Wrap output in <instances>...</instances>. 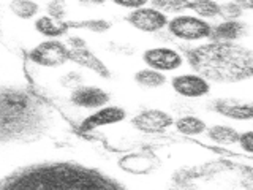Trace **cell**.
Segmentation results:
<instances>
[{
	"instance_id": "6da1fadb",
	"label": "cell",
	"mask_w": 253,
	"mask_h": 190,
	"mask_svg": "<svg viewBox=\"0 0 253 190\" xmlns=\"http://www.w3.org/2000/svg\"><path fill=\"white\" fill-rule=\"evenodd\" d=\"M0 98L2 146H32L71 129L65 114L42 97L34 84L2 86Z\"/></svg>"
},
{
	"instance_id": "7a4b0ae2",
	"label": "cell",
	"mask_w": 253,
	"mask_h": 190,
	"mask_svg": "<svg viewBox=\"0 0 253 190\" xmlns=\"http://www.w3.org/2000/svg\"><path fill=\"white\" fill-rule=\"evenodd\" d=\"M121 182L73 162H38L2 176L0 190H89L117 189Z\"/></svg>"
},
{
	"instance_id": "3957f363",
	"label": "cell",
	"mask_w": 253,
	"mask_h": 190,
	"mask_svg": "<svg viewBox=\"0 0 253 190\" xmlns=\"http://www.w3.org/2000/svg\"><path fill=\"white\" fill-rule=\"evenodd\" d=\"M185 54L188 65L213 83H242L253 78V49L239 43L206 42Z\"/></svg>"
},
{
	"instance_id": "277c9868",
	"label": "cell",
	"mask_w": 253,
	"mask_h": 190,
	"mask_svg": "<svg viewBox=\"0 0 253 190\" xmlns=\"http://www.w3.org/2000/svg\"><path fill=\"white\" fill-rule=\"evenodd\" d=\"M44 98L54 103L65 114L68 121L78 125L81 119L90 114L92 111L111 103V94L103 86L95 83H84L70 91L49 94Z\"/></svg>"
},
{
	"instance_id": "5b68a950",
	"label": "cell",
	"mask_w": 253,
	"mask_h": 190,
	"mask_svg": "<svg viewBox=\"0 0 253 190\" xmlns=\"http://www.w3.org/2000/svg\"><path fill=\"white\" fill-rule=\"evenodd\" d=\"M166 34L176 43H184L190 46L201 45L211 40L212 22L198 18L193 13H179L169 18Z\"/></svg>"
},
{
	"instance_id": "8992f818",
	"label": "cell",
	"mask_w": 253,
	"mask_h": 190,
	"mask_svg": "<svg viewBox=\"0 0 253 190\" xmlns=\"http://www.w3.org/2000/svg\"><path fill=\"white\" fill-rule=\"evenodd\" d=\"M70 62V48L63 40H42L26 54V63L37 68L52 70Z\"/></svg>"
},
{
	"instance_id": "52a82bcc",
	"label": "cell",
	"mask_w": 253,
	"mask_h": 190,
	"mask_svg": "<svg viewBox=\"0 0 253 190\" xmlns=\"http://www.w3.org/2000/svg\"><path fill=\"white\" fill-rule=\"evenodd\" d=\"M128 129L141 137H157L168 132L174 125L171 113L160 108H144L126 119Z\"/></svg>"
},
{
	"instance_id": "ba28073f",
	"label": "cell",
	"mask_w": 253,
	"mask_h": 190,
	"mask_svg": "<svg viewBox=\"0 0 253 190\" xmlns=\"http://www.w3.org/2000/svg\"><path fill=\"white\" fill-rule=\"evenodd\" d=\"M141 62L144 63V67H150L154 70L162 71V73H177L187 65V57L177 48L172 46H152L142 51Z\"/></svg>"
},
{
	"instance_id": "9c48e42d",
	"label": "cell",
	"mask_w": 253,
	"mask_h": 190,
	"mask_svg": "<svg viewBox=\"0 0 253 190\" xmlns=\"http://www.w3.org/2000/svg\"><path fill=\"white\" fill-rule=\"evenodd\" d=\"M172 92L185 100H201L206 98L212 91V84L198 71H177L169 79Z\"/></svg>"
},
{
	"instance_id": "30bf717a",
	"label": "cell",
	"mask_w": 253,
	"mask_h": 190,
	"mask_svg": "<svg viewBox=\"0 0 253 190\" xmlns=\"http://www.w3.org/2000/svg\"><path fill=\"white\" fill-rule=\"evenodd\" d=\"M128 119L126 109L121 105H114V103H108V105L101 106L98 109L92 111L87 114L81 122L78 124V132L81 133H92L101 129H108V127L121 125Z\"/></svg>"
},
{
	"instance_id": "8fae6325",
	"label": "cell",
	"mask_w": 253,
	"mask_h": 190,
	"mask_svg": "<svg viewBox=\"0 0 253 190\" xmlns=\"http://www.w3.org/2000/svg\"><path fill=\"white\" fill-rule=\"evenodd\" d=\"M125 21L128 22L134 30L142 32V34H160V32L166 30L169 22V16L157 10L152 5H146L138 10L128 11L125 16Z\"/></svg>"
},
{
	"instance_id": "7c38bea8",
	"label": "cell",
	"mask_w": 253,
	"mask_h": 190,
	"mask_svg": "<svg viewBox=\"0 0 253 190\" xmlns=\"http://www.w3.org/2000/svg\"><path fill=\"white\" fill-rule=\"evenodd\" d=\"M213 109L234 122H250L253 121V100H233L220 98L213 101Z\"/></svg>"
},
{
	"instance_id": "4fadbf2b",
	"label": "cell",
	"mask_w": 253,
	"mask_h": 190,
	"mask_svg": "<svg viewBox=\"0 0 253 190\" xmlns=\"http://www.w3.org/2000/svg\"><path fill=\"white\" fill-rule=\"evenodd\" d=\"M249 32V26L242 19H220L212 24V34L209 42L237 43Z\"/></svg>"
},
{
	"instance_id": "5bb4252c",
	"label": "cell",
	"mask_w": 253,
	"mask_h": 190,
	"mask_svg": "<svg viewBox=\"0 0 253 190\" xmlns=\"http://www.w3.org/2000/svg\"><path fill=\"white\" fill-rule=\"evenodd\" d=\"M239 137H241V132L237 130L236 127L229 124H213L208 127V130H206V133L201 137V140L215 147L233 149L237 146Z\"/></svg>"
},
{
	"instance_id": "9a60e30c",
	"label": "cell",
	"mask_w": 253,
	"mask_h": 190,
	"mask_svg": "<svg viewBox=\"0 0 253 190\" xmlns=\"http://www.w3.org/2000/svg\"><path fill=\"white\" fill-rule=\"evenodd\" d=\"M35 34L44 40H63L68 34V22L62 21L49 13H42L32 21Z\"/></svg>"
},
{
	"instance_id": "2e32d148",
	"label": "cell",
	"mask_w": 253,
	"mask_h": 190,
	"mask_svg": "<svg viewBox=\"0 0 253 190\" xmlns=\"http://www.w3.org/2000/svg\"><path fill=\"white\" fill-rule=\"evenodd\" d=\"M70 60L85 70H90L92 73H95L98 78L108 79L111 76V71L106 68L105 63L87 48V45L81 48H70Z\"/></svg>"
},
{
	"instance_id": "e0dca14e",
	"label": "cell",
	"mask_w": 253,
	"mask_h": 190,
	"mask_svg": "<svg viewBox=\"0 0 253 190\" xmlns=\"http://www.w3.org/2000/svg\"><path fill=\"white\" fill-rule=\"evenodd\" d=\"M2 10L19 21H34L42 14V3L40 0H2Z\"/></svg>"
},
{
	"instance_id": "ac0fdd59",
	"label": "cell",
	"mask_w": 253,
	"mask_h": 190,
	"mask_svg": "<svg viewBox=\"0 0 253 190\" xmlns=\"http://www.w3.org/2000/svg\"><path fill=\"white\" fill-rule=\"evenodd\" d=\"M208 122L203 117L195 114H182L174 117L172 129L177 135L185 138H201L208 130Z\"/></svg>"
},
{
	"instance_id": "d6986e66",
	"label": "cell",
	"mask_w": 253,
	"mask_h": 190,
	"mask_svg": "<svg viewBox=\"0 0 253 190\" xmlns=\"http://www.w3.org/2000/svg\"><path fill=\"white\" fill-rule=\"evenodd\" d=\"M133 81L139 87V89L157 91V89H162V87H165L166 84H168L169 79H168V76H166V73H162V71L154 70L150 67H144V68H139L138 71H134Z\"/></svg>"
},
{
	"instance_id": "ffe728a7",
	"label": "cell",
	"mask_w": 253,
	"mask_h": 190,
	"mask_svg": "<svg viewBox=\"0 0 253 190\" xmlns=\"http://www.w3.org/2000/svg\"><path fill=\"white\" fill-rule=\"evenodd\" d=\"M119 165H121V168L126 173L146 174L154 170L155 158L146 152H133V154L125 155L122 160L119 162Z\"/></svg>"
},
{
	"instance_id": "44dd1931",
	"label": "cell",
	"mask_w": 253,
	"mask_h": 190,
	"mask_svg": "<svg viewBox=\"0 0 253 190\" xmlns=\"http://www.w3.org/2000/svg\"><path fill=\"white\" fill-rule=\"evenodd\" d=\"M187 11L196 14L204 21H220V2L218 0H190Z\"/></svg>"
},
{
	"instance_id": "7402d4cb",
	"label": "cell",
	"mask_w": 253,
	"mask_h": 190,
	"mask_svg": "<svg viewBox=\"0 0 253 190\" xmlns=\"http://www.w3.org/2000/svg\"><path fill=\"white\" fill-rule=\"evenodd\" d=\"M190 0H150L149 5H152L157 10H160L162 13L171 16H176L179 13L187 11Z\"/></svg>"
},
{
	"instance_id": "603a6c76",
	"label": "cell",
	"mask_w": 253,
	"mask_h": 190,
	"mask_svg": "<svg viewBox=\"0 0 253 190\" xmlns=\"http://www.w3.org/2000/svg\"><path fill=\"white\" fill-rule=\"evenodd\" d=\"M78 27L85 32H92V34L101 35V34H106L108 30H111L113 22L108 19H103V18H90V19L81 21L78 24Z\"/></svg>"
},
{
	"instance_id": "cb8c5ba5",
	"label": "cell",
	"mask_w": 253,
	"mask_h": 190,
	"mask_svg": "<svg viewBox=\"0 0 253 190\" xmlns=\"http://www.w3.org/2000/svg\"><path fill=\"white\" fill-rule=\"evenodd\" d=\"M245 11L234 0L220 2V19H242Z\"/></svg>"
},
{
	"instance_id": "d4e9b609",
	"label": "cell",
	"mask_w": 253,
	"mask_h": 190,
	"mask_svg": "<svg viewBox=\"0 0 253 190\" xmlns=\"http://www.w3.org/2000/svg\"><path fill=\"white\" fill-rule=\"evenodd\" d=\"M46 13H49V14L55 16V18L65 21L68 13H70L67 0H52V2H47L46 3Z\"/></svg>"
},
{
	"instance_id": "484cf974",
	"label": "cell",
	"mask_w": 253,
	"mask_h": 190,
	"mask_svg": "<svg viewBox=\"0 0 253 190\" xmlns=\"http://www.w3.org/2000/svg\"><path fill=\"white\" fill-rule=\"evenodd\" d=\"M237 152H242L249 157H253V130H244L241 132L239 141H237Z\"/></svg>"
},
{
	"instance_id": "4316f807",
	"label": "cell",
	"mask_w": 253,
	"mask_h": 190,
	"mask_svg": "<svg viewBox=\"0 0 253 190\" xmlns=\"http://www.w3.org/2000/svg\"><path fill=\"white\" fill-rule=\"evenodd\" d=\"M109 2L117 8H122V10L133 11V10H138V8L149 5L150 0H109Z\"/></svg>"
},
{
	"instance_id": "83f0119b",
	"label": "cell",
	"mask_w": 253,
	"mask_h": 190,
	"mask_svg": "<svg viewBox=\"0 0 253 190\" xmlns=\"http://www.w3.org/2000/svg\"><path fill=\"white\" fill-rule=\"evenodd\" d=\"M75 2L83 8H98L106 5L108 0H75Z\"/></svg>"
},
{
	"instance_id": "f1b7e54d",
	"label": "cell",
	"mask_w": 253,
	"mask_h": 190,
	"mask_svg": "<svg viewBox=\"0 0 253 190\" xmlns=\"http://www.w3.org/2000/svg\"><path fill=\"white\" fill-rule=\"evenodd\" d=\"M244 11H252L253 13V0H234Z\"/></svg>"
},
{
	"instance_id": "f546056e",
	"label": "cell",
	"mask_w": 253,
	"mask_h": 190,
	"mask_svg": "<svg viewBox=\"0 0 253 190\" xmlns=\"http://www.w3.org/2000/svg\"><path fill=\"white\" fill-rule=\"evenodd\" d=\"M239 165H244V166H247V168H250L253 171V157H249L247 158H241L239 160Z\"/></svg>"
},
{
	"instance_id": "4dcf8cb0",
	"label": "cell",
	"mask_w": 253,
	"mask_h": 190,
	"mask_svg": "<svg viewBox=\"0 0 253 190\" xmlns=\"http://www.w3.org/2000/svg\"><path fill=\"white\" fill-rule=\"evenodd\" d=\"M40 2H46L47 3V2H52V0H40Z\"/></svg>"
}]
</instances>
